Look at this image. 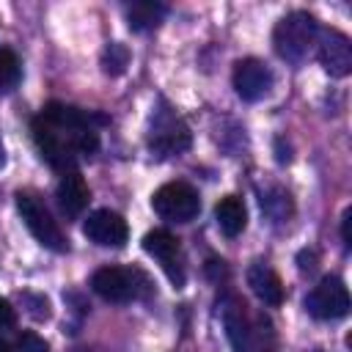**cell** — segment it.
<instances>
[{
  "label": "cell",
  "instance_id": "1",
  "mask_svg": "<svg viewBox=\"0 0 352 352\" xmlns=\"http://www.w3.org/2000/svg\"><path fill=\"white\" fill-rule=\"evenodd\" d=\"M33 140L41 157L58 170H74L77 154H94L99 146V132L91 124V116L69 104H47L41 116L30 124Z\"/></svg>",
  "mask_w": 352,
  "mask_h": 352
},
{
  "label": "cell",
  "instance_id": "2",
  "mask_svg": "<svg viewBox=\"0 0 352 352\" xmlns=\"http://www.w3.org/2000/svg\"><path fill=\"white\" fill-rule=\"evenodd\" d=\"M316 36H319L316 19L308 11H292L275 25L272 44L280 58L300 63L311 52V47H316Z\"/></svg>",
  "mask_w": 352,
  "mask_h": 352
},
{
  "label": "cell",
  "instance_id": "3",
  "mask_svg": "<svg viewBox=\"0 0 352 352\" xmlns=\"http://www.w3.org/2000/svg\"><path fill=\"white\" fill-rule=\"evenodd\" d=\"M16 212L22 217V223L28 226V231L33 234V239L38 245H44L47 250H55V253H63L69 245H66V236L63 231L58 228V223L52 220L50 209L30 192H16Z\"/></svg>",
  "mask_w": 352,
  "mask_h": 352
},
{
  "label": "cell",
  "instance_id": "4",
  "mask_svg": "<svg viewBox=\"0 0 352 352\" xmlns=\"http://www.w3.org/2000/svg\"><path fill=\"white\" fill-rule=\"evenodd\" d=\"M146 286H148V280L140 270L102 267L91 275V289L107 302H132L143 294Z\"/></svg>",
  "mask_w": 352,
  "mask_h": 352
},
{
  "label": "cell",
  "instance_id": "5",
  "mask_svg": "<svg viewBox=\"0 0 352 352\" xmlns=\"http://www.w3.org/2000/svg\"><path fill=\"white\" fill-rule=\"evenodd\" d=\"M151 206L165 220L190 223L201 212V198L187 182H168L151 195Z\"/></svg>",
  "mask_w": 352,
  "mask_h": 352
},
{
  "label": "cell",
  "instance_id": "6",
  "mask_svg": "<svg viewBox=\"0 0 352 352\" xmlns=\"http://www.w3.org/2000/svg\"><path fill=\"white\" fill-rule=\"evenodd\" d=\"M305 308L314 319H322V322L344 319L349 314V292L344 280L336 275H324L305 297Z\"/></svg>",
  "mask_w": 352,
  "mask_h": 352
},
{
  "label": "cell",
  "instance_id": "7",
  "mask_svg": "<svg viewBox=\"0 0 352 352\" xmlns=\"http://www.w3.org/2000/svg\"><path fill=\"white\" fill-rule=\"evenodd\" d=\"M316 58H319V63L324 66V72L330 77H346L352 72V44L336 28L319 30V36H316Z\"/></svg>",
  "mask_w": 352,
  "mask_h": 352
},
{
  "label": "cell",
  "instance_id": "8",
  "mask_svg": "<svg viewBox=\"0 0 352 352\" xmlns=\"http://www.w3.org/2000/svg\"><path fill=\"white\" fill-rule=\"evenodd\" d=\"M82 234L102 248H124L129 239V226L126 220L113 212V209H96L88 214V220L82 223Z\"/></svg>",
  "mask_w": 352,
  "mask_h": 352
},
{
  "label": "cell",
  "instance_id": "9",
  "mask_svg": "<svg viewBox=\"0 0 352 352\" xmlns=\"http://www.w3.org/2000/svg\"><path fill=\"white\" fill-rule=\"evenodd\" d=\"M231 80H234V88H236L239 99H245V102H258L272 88V72L258 58H242V60H236Z\"/></svg>",
  "mask_w": 352,
  "mask_h": 352
},
{
  "label": "cell",
  "instance_id": "10",
  "mask_svg": "<svg viewBox=\"0 0 352 352\" xmlns=\"http://www.w3.org/2000/svg\"><path fill=\"white\" fill-rule=\"evenodd\" d=\"M143 250H146L148 256H154V258L162 264V270L168 272V278H170L176 286L184 283V270H182V261H179V239H176L170 231H165V228L148 231V234L143 236Z\"/></svg>",
  "mask_w": 352,
  "mask_h": 352
},
{
  "label": "cell",
  "instance_id": "11",
  "mask_svg": "<svg viewBox=\"0 0 352 352\" xmlns=\"http://www.w3.org/2000/svg\"><path fill=\"white\" fill-rule=\"evenodd\" d=\"M55 195H58V204H60V209H63L66 217H80L85 212L88 201H91L88 184L80 176V170H63Z\"/></svg>",
  "mask_w": 352,
  "mask_h": 352
},
{
  "label": "cell",
  "instance_id": "12",
  "mask_svg": "<svg viewBox=\"0 0 352 352\" xmlns=\"http://www.w3.org/2000/svg\"><path fill=\"white\" fill-rule=\"evenodd\" d=\"M190 146V132L187 126L170 116V113H162L157 121H154V129H151V148L162 151V154H176L182 148Z\"/></svg>",
  "mask_w": 352,
  "mask_h": 352
},
{
  "label": "cell",
  "instance_id": "13",
  "mask_svg": "<svg viewBox=\"0 0 352 352\" xmlns=\"http://www.w3.org/2000/svg\"><path fill=\"white\" fill-rule=\"evenodd\" d=\"M248 286H250L253 294H256L261 302H267V305H280V302H283V283H280L278 272H275L272 267L261 264V261L248 270Z\"/></svg>",
  "mask_w": 352,
  "mask_h": 352
},
{
  "label": "cell",
  "instance_id": "14",
  "mask_svg": "<svg viewBox=\"0 0 352 352\" xmlns=\"http://www.w3.org/2000/svg\"><path fill=\"white\" fill-rule=\"evenodd\" d=\"M214 220H217V226H220V231H223L226 236L242 234V228H245V223H248V209H245L242 198H236V195L220 198L217 206H214Z\"/></svg>",
  "mask_w": 352,
  "mask_h": 352
},
{
  "label": "cell",
  "instance_id": "15",
  "mask_svg": "<svg viewBox=\"0 0 352 352\" xmlns=\"http://www.w3.org/2000/svg\"><path fill=\"white\" fill-rule=\"evenodd\" d=\"M162 16H165V6H160V3H132V6H126V19H129L132 30L154 28Z\"/></svg>",
  "mask_w": 352,
  "mask_h": 352
},
{
  "label": "cell",
  "instance_id": "16",
  "mask_svg": "<svg viewBox=\"0 0 352 352\" xmlns=\"http://www.w3.org/2000/svg\"><path fill=\"white\" fill-rule=\"evenodd\" d=\"M126 66H129V50L121 41H110L102 50V72L118 77V74H124Z\"/></svg>",
  "mask_w": 352,
  "mask_h": 352
},
{
  "label": "cell",
  "instance_id": "17",
  "mask_svg": "<svg viewBox=\"0 0 352 352\" xmlns=\"http://www.w3.org/2000/svg\"><path fill=\"white\" fill-rule=\"evenodd\" d=\"M223 322H226V333L234 352H248V327L242 322V311H226Z\"/></svg>",
  "mask_w": 352,
  "mask_h": 352
},
{
  "label": "cell",
  "instance_id": "18",
  "mask_svg": "<svg viewBox=\"0 0 352 352\" xmlns=\"http://www.w3.org/2000/svg\"><path fill=\"white\" fill-rule=\"evenodd\" d=\"M19 82V58L14 50L0 47V88H14Z\"/></svg>",
  "mask_w": 352,
  "mask_h": 352
},
{
  "label": "cell",
  "instance_id": "19",
  "mask_svg": "<svg viewBox=\"0 0 352 352\" xmlns=\"http://www.w3.org/2000/svg\"><path fill=\"white\" fill-rule=\"evenodd\" d=\"M19 352H50V344H47L41 336L25 330V333L19 336Z\"/></svg>",
  "mask_w": 352,
  "mask_h": 352
},
{
  "label": "cell",
  "instance_id": "20",
  "mask_svg": "<svg viewBox=\"0 0 352 352\" xmlns=\"http://www.w3.org/2000/svg\"><path fill=\"white\" fill-rule=\"evenodd\" d=\"M16 324V311H14V305L6 300V297H0V327H14Z\"/></svg>",
  "mask_w": 352,
  "mask_h": 352
},
{
  "label": "cell",
  "instance_id": "21",
  "mask_svg": "<svg viewBox=\"0 0 352 352\" xmlns=\"http://www.w3.org/2000/svg\"><path fill=\"white\" fill-rule=\"evenodd\" d=\"M341 239H344V248L349 250L352 248V209L341 214Z\"/></svg>",
  "mask_w": 352,
  "mask_h": 352
},
{
  "label": "cell",
  "instance_id": "22",
  "mask_svg": "<svg viewBox=\"0 0 352 352\" xmlns=\"http://www.w3.org/2000/svg\"><path fill=\"white\" fill-rule=\"evenodd\" d=\"M0 352H14V349H11V346H8L6 341H0Z\"/></svg>",
  "mask_w": 352,
  "mask_h": 352
},
{
  "label": "cell",
  "instance_id": "23",
  "mask_svg": "<svg viewBox=\"0 0 352 352\" xmlns=\"http://www.w3.org/2000/svg\"><path fill=\"white\" fill-rule=\"evenodd\" d=\"M3 162H6V151H3V143H0V168H3Z\"/></svg>",
  "mask_w": 352,
  "mask_h": 352
}]
</instances>
